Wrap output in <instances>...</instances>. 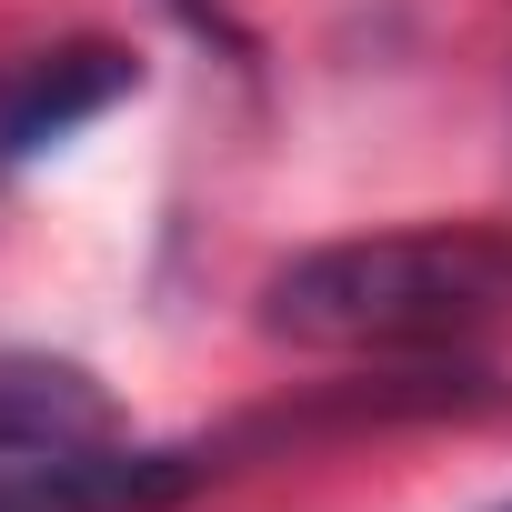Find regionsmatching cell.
<instances>
[{
	"label": "cell",
	"mask_w": 512,
	"mask_h": 512,
	"mask_svg": "<svg viewBox=\"0 0 512 512\" xmlns=\"http://www.w3.org/2000/svg\"><path fill=\"white\" fill-rule=\"evenodd\" d=\"M512 322V231L412 221L352 231L262 282V332L302 352H442Z\"/></svg>",
	"instance_id": "cell-1"
},
{
	"label": "cell",
	"mask_w": 512,
	"mask_h": 512,
	"mask_svg": "<svg viewBox=\"0 0 512 512\" xmlns=\"http://www.w3.org/2000/svg\"><path fill=\"white\" fill-rule=\"evenodd\" d=\"M131 81H141V71H131L121 51H101V41L11 61V71H0V171H11V161H41V151L71 141L81 121H101Z\"/></svg>",
	"instance_id": "cell-3"
},
{
	"label": "cell",
	"mask_w": 512,
	"mask_h": 512,
	"mask_svg": "<svg viewBox=\"0 0 512 512\" xmlns=\"http://www.w3.org/2000/svg\"><path fill=\"white\" fill-rule=\"evenodd\" d=\"M492 512H512V502H492Z\"/></svg>",
	"instance_id": "cell-4"
},
{
	"label": "cell",
	"mask_w": 512,
	"mask_h": 512,
	"mask_svg": "<svg viewBox=\"0 0 512 512\" xmlns=\"http://www.w3.org/2000/svg\"><path fill=\"white\" fill-rule=\"evenodd\" d=\"M201 472H211L201 452L121 442V432L21 442V452H0V512H171Z\"/></svg>",
	"instance_id": "cell-2"
}]
</instances>
